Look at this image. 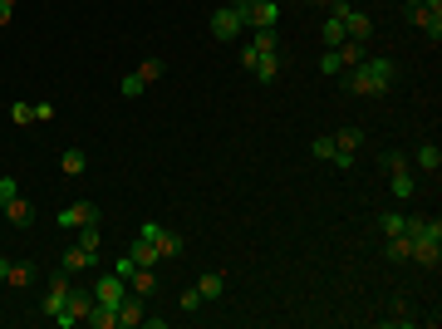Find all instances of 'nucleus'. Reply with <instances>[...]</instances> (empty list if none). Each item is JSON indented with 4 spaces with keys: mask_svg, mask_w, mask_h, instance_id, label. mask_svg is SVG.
Masks as SVG:
<instances>
[{
    "mask_svg": "<svg viewBox=\"0 0 442 329\" xmlns=\"http://www.w3.org/2000/svg\"><path fill=\"white\" fill-rule=\"evenodd\" d=\"M388 84H393V59H383V54H364V59L349 69V79H344V89H349V94H364V99L388 94Z\"/></svg>",
    "mask_w": 442,
    "mask_h": 329,
    "instance_id": "nucleus-1",
    "label": "nucleus"
},
{
    "mask_svg": "<svg viewBox=\"0 0 442 329\" xmlns=\"http://www.w3.org/2000/svg\"><path fill=\"white\" fill-rule=\"evenodd\" d=\"M241 35H246V10H236V5L212 10V40H241Z\"/></svg>",
    "mask_w": 442,
    "mask_h": 329,
    "instance_id": "nucleus-2",
    "label": "nucleus"
},
{
    "mask_svg": "<svg viewBox=\"0 0 442 329\" xmlns=\"http://www.w3.org/2000/svg\"><path fill=\"white\" fill-rule=\"evenodd\" d=\"M89 310H94V290H69V300H64V310L54 315V325H59V329H74L84 315H89Z\"/></svg>",
    "mask_w": 442,
    "mask_h": 329,
    "instance_id": "nucleus-3",
    "label": "nucleus"
},
{
    "mask_svg": "<svg viewBox=\"0 0 442 329\" xmlns=\"http://www.w3.org/2000/svg\"><path fill=\"white\" fill-rule=\"evenodd\" d=\"M280 20V0H251L246 5V30H275Z\"/></svg>",
    "mask_w": 442,
    "mask_h": 329,
    "instance_id": "nucleus-4",
    "label": "nucleus"
},
{
    "mask_svg": "<svg viewBox=\"0 0 442 329\" xmlns=\"http://www.w3.org/2000/svg\"><path fill=\"white\" fill-rule=\"evenodd\" d=\"M403 15H408L418 30H428L433 40H442V10H428L423 0H408V5H403Z\"/></svg>",
    "mask_w": 442,
    "mask_h": 329,
    "instance_id": "nucleus-5",
    "label": "nucleus"
},
{
    "mask_svg": "<svg viewBox=\"0 0 442 329\" xmlns=\"http://www.w3.org/2000/svg\"><path fill=\"white\" fill-rule=\"evenodd\" d=\"M123 295H128V285H123V275H118V270L94 280V300H99V305H113V310H118V300H123Z\"/></svg>",
    "mask_w": 442,
    "mask_h": 329,
    "instance_id": "nucleus-6",
    "label": "nucleus"
},
{
    "mask_svg": "<svg viewBox=\"0 0 442 329\" xmlns=\"http://www.w3.org/2000/svg\"><path fill=\"white\" fill-rule=\"evenodd\" d=\"M354 152H359V128H339L334 133V167H354Z\"/></svg>",
    "mask_w": 442,
    "mask_h": 329,
    "instance_id": "nucleus-7",
    "label": "nucleus"
},
{
    "mask_svg": "<svg viewBox=\"0 0 442 329\" xmlns=\"http://www.w3.org/2000/svg\"><path fill=\"white\" fill-rule=\"evenodd\" d=\"M69 290H74V285H69V270H64V275H54V280H49V295H44V315H59V310H64V300H69Z\"/></svg>",
    "mask_w": 442,
    "mask_h": 329,
    "instance_id": "nucleus-8",
    "label": "nucleus"
},
{
    "mask_svg": "<svg viewBox=\"0 0 442 329\" xmlns=\"http://www.w3.org/2000/svg\"><path fill=\"white\" fill-rule=\"evenodd\" d=\"M89 221H99V207H94V202H74V207L59 212V226H69V231H74V226H89Z\"/></svg>",
    "mask_w": 442,
    "mask_h": 329,
    "instance_id": "nucleus-9",
    "label": "nucleus"
},
{
    "mask_svg": "<svg viewBox=\"0 0 442 329\" xmlns=\"http://www.w3.org/2000/svg\"><path fill=\"white\" fill-rule=\"evenodd\" d=\"M148 246L157 251V261H177V256H182V236H177V231H157Z\"/></svg>",
    "mask_w": 442,
    "mask_h": 329,
    "instance_id": "nucleus-10",
    "label": "nucleus"
},
{
    "mask_svg": "<svg viewBox=\"0 0 442 329\" xmlns=\"http://www.w3.org/2000/svg\"><path fill=\"white\" fill-rule=\"evenodd\" d=\"M143 315H148V310H143V295H123V300H118V325H143Z\"/></svg>",
    "mask_w": 442,
    "mask_h": 329,
    "instance_id": "nucleus-11",
    "label": "nucleus"
},
{
    "mask_svg": "<svg viewBox=\"0 0 442 329\" xmlns=\"http://www.w3.org/2000/svg\"><path fill=\"white\" fill-rule=\"evenodd\" d=\"M344 35H349V40H369V35H374V20H369L364 10H349V15H344Z\"/></svg>",
    "mask_w": 442,
    "mask_h": 329,
    "instance_id": "nucleus-12",
    "label": "nucleus"
},
{
    "mask_svg": "<svg viewBox=\"0 0 442 329\" xmlns=\"http://www.w3.org/2000/svg\"><path fill=\"white\" fill-rule=\"evenodd\" d=\"M251 74H256L261 84H275V74H280V54H275V49H270V54H256Z\"/></svg>",
    "mask_w": 442,
    "mask_h": 329,
    "instance_id": "nucleus-13",
    "label": "nucleus"
},
{
    "mask_svg": "<svg viewBox=\"0 0 442 329\" xmlns=\"http://www.w3.org/2000/svg\"><path fill=\"white\" fill-rule=\"evenodd\" d=\"M94 265H99V256H94V251H84V246L64 251V270H69V275H79V270H94Z\"/></svg>",
    "mask_w": 442,
    "mask_h": 329,
    "instance_id": "nucleus-14",
    "label": "nucleus"
},
{
    "mask_svg": "<svg viewBox=\"0 0 442 329\" xmlns=\"http://www.w3.org/2000/svg\"><path fill=\"white\" fill-rule=\"evenodd\" d=\"M197 295H202V300H221V295H226V275H221V270H207V275L197 280Z\"/></svg>",
    "mask_w": 442,
    "mask_h": 329,
    "instance_id": "nucleus-15",
    "label": "nucleus"
},
{
    "mask_svg": "<svg viewBox=\"0 0 442 329\" xmlns=\"http://www.w3.org/2000/svg\"><path fill=\"white\" fill-rule=\"evenodd\" d=\"M84 325H94V329H113V325H118V310H113V305H99V300H94V310L84 315Z\"/></svg>",
    "mask_w": 442,
    "mask_h": 329,
    "instance_id": "nucleus-16",
    "label": "nucleus"
},
{
    "mask_svg": "<svg viewBox=\"0 0 442 329\" xmlns=\"http://www.w3.org/2000/svg\"><path fill=\"white\" fill-rule=\"evenodd\" d=\"M413 162H418L423 172H438V167H442V148H438V143H423V148L413 152Z\"/></svg>",
    "mask_w": 442,
    "mask_h": 329,
    "instance_id": "nucleus-17",
    "label": "nucleus"
},
{
    "mask_svg": "<svg viewBox=\"0 0 442 329\" xmlns=\"http://www.w3.org/2000/svg\"><path fill=\"white\" fill-rule=\"evenodd\" d=\"M30 217H35V212H30V202H20V197H10V202H5V221H10V226H30Z\"/></svg>",
    "mask_w": 442,
    "mask_h": 329,
    "instance_id": "nucleus-18",
    "label": "nucleus"
},
{
    "mask_svg": "<svg viewBox=\"0 0 442 329\" xmlns=\"http://www.w3.org/2000/svg\"><path fill=\"white\" fill-rule=\"evenodd\" d=\"M334 54H339V59H344V69H354V64H359V59H364V54H369V49H364V40H344V44H339V49H334Z\"/></svg>",
    "mask_w": 442,
    "mask_h": 329,
    "instance_id": "nucleus-19",
    "label": "nucleus"
},
{
    "mask_svg": "<svg viewBox=\"0 0 442 329\" xmlns=\"http://www.w3.org/2000/svg\"><path fill=\"white\" fill-rule=\"evenodd\" d=\"M143 89H148V79H143V74H138V69H133V74H123V79H118V99H138V94H143Z\"/></svg>",
    "mask_w": 442,
    "mask_h": 329,
    "instance_id": "nucleus-20",
    "label": "nucleus"
},
{
    "mask_svg": "<svg viewBox=\"0 0 442 329\" xmlns=\"http://www.w3.org/2000/svg\"><path fill=\"white\" fill-rule=\"evenodd\" d=\"M59 167H64V177H84V167H89V157H84L79 148H69V152L59 157Z\"/></svg>",
    "mask_w": 442,
    "mask_h": 329,
    "instance_id": "nucleus-21",
    "label": "nucleus"
},
{
    "mask_svg": "<svg viewBox=\"0 0 442 329\" xmlns=\"http://www.w3.org/2000/svg\"><path fill=\"white\" fill-rule=\"evenodd\" d=\"M128 256H133V265H148V270H157V251H153L143 236L133 241V251H128Z\"/></svg>",
    "mask_w": 442,
    "mask_h": 329,
    "instance_id": "nucleus-22",
    "label": "nucleus"
},
{
    "mask_svg": "<svg viewBox=\"0 0 442 329\" xmlns=\"http://www.w3.org/2000/svg\"><path fill=\"white\" fill-rule=\"evenodd\" d=\"M128 280H133V295H148V290L157 285V270H148V265H138V270H133Z\"/></svg>",
    "mask_w": 442,
    "mask_h": 329,
    "instance_id": "nucleus-23",
    "label": "nucleus"
},
{
    "mask_svg": "<svg viewBox=\"0 0 442 329\" xmlns=\"http://www.w3.org/2000/svg\"><path fill=\"white\" fill-rule=\"evenodd\" d=\"M320 40H325V44H330V49H339V44H344V40H349V35H344V20H325V30H320Z\"/></svg>",
    "mask_w": 442,
    "mask_h": 329,
    "instance_id": "nucleus-24",
    "label": "nucleus"
},
{
    "mask_svg": "<svg viewBox=\"0 0 442 329\" xmlns=\"http://www.w3.org/2000/svg\"><path fill=\"white\" fill-rule=\"evenodd\" d=\"M388 182H393V197H413V172H408V167L388 172Z\"/></svg>",
    "mask_w": 442,
    "mask_h": 329,
    "instance_id": "nucleus-25",
    "label": "nucleus"
},
{
    "mask_svg": "<svg viewBox=\"0 0 442 329\" xmlns=\"http://www.w3.org/2000/svg\"><path fill=\"white\" fill-rule=\"evenodd\" d=\"M99 241H104V231H99V221H89V226H79V246H84V251H94V256H99Z\"/></svg>",
    "mask_w": 442,
    "mask_h": 329,
    "instance_id": "nucleus-26",
    "label": "nucleus"
},
{
    "mask_svg": "<svg viewBox=\"0 0 442 329\" xmlns=\"http://www.w3.org/2000/svg\"><path fill=\"white\" fill-rule=\"evenodd\" d=\"M388 256H393V261H408V256H413V236H408V231H403V236H388Z\"/></svg>",
    "mask_w": 442,
    "mask_h": 329,
    "instance_id": "nucleus-27",
    "label": "nucleus"
},
{
    "mask_svg": "<svg viewBox=\"0 0 442 329\" xmlns=\"http://www.w3.org/2000/svg\"><path fill=\"white\" fill-rule=\"evenodd\" d=\"M378 226H383V236H403V231H408V217H403V212H388Z\"/></svg>",
    "mask_w": 442,
    "mask_h": 329,
    "instance_id": "nucleus-28",
    "label": "nucleus"
},
{
    "mask_svg": "<svg viewBox=\"0 0 442 329\" xmlns=\"http://www.w3.org/2000/svg\"><path fill=\"white\" fill-rule=\"evenodd\" d=\"M251 49H256V54H270V49H275V30H256V35H251Z\"/></svg>",
    "mask_w": 442,
    "mask_h": 329,
    "instance_id": "nucleus-29",
    "label": "nucleus"
},
{
    "mask_svg": "<svg viewBox=\"0 0 442 329\" xmlns=\"http://www.w3.org/2000/svg\"><path fill=\"white\" fill-rule=\"evenodd\" d=\"M10 123H35V104H10Z\"/></svg>",
    "mask_w": 442,
    "mask_h": 329,
    "instance_id": "nucleus-30",
    "label": "nucleus"
},
{
    "mask_svg": "<svg viewBox=\"0 0 442 329\" xmlns=\"http://www.w3.org/2000/svg\"><path fill=\"white\" fill-rule=\"evenodd\" d=\"M35 280V265H15L10 261V285H30Z\"/></svg>",
    "mask_w": 442,
    "mask_h": 329,
    "instance_id": "nucleus-31",
    "label": "nucleus"
},
{
    "mask_svg": "<svg viewBox=\"0 0 442 329\" xmlns=\"http://www.w3.org/2000/svg\"><path fill=\"white\" fill-rule=\"evenodd\" d=\"M320 69H325V74H344V59H339V54H325V59H320Z\"/></svg>",
    "mask_w": 442,
    "mask_h": 329,
    "instance_id": "nucleus-32",
    "label": "nucleus"
},
{
    "mask_svg": "<svg viewBox=\"0 0 442 329\" xmlns=\"http://www.w3.org/2000/svg\"><path fill=\"white\" fill-rule=\"evenodd\" d=\"M315 157H325V162H334V138H315Z\"/></svg>",
    "mask_w": 442,
    "mask_h": 329,
    "instance_id": "nucleus-33",
    "label": "nucleus"
},
{
    "mask_svg": "<svg viewBox=\"0 0 442 329\" xmlns=\"http://www.w3.org/2000/svg\"><path fill=\"white\" fill-rule=\"evenodd\" d=\"M138 74H143V79H148V84H153V79H162V59H148V64H143V69H138Z\"/></svg>",
    "mask_w": 442,
    "mask_h": 329,
    "instance_id": "nucleus-34",
    "label": "nucleus"
},
{
    "mask_svg": "<svg viewBox=\"0 0 442 329\" xmlns=\"http://www.w3.org/2000/svg\"><path fill=\"white\" fill-rule=\"evenodd\" d=\"M398 167H408V157L403 152H383V172H398Z\"/></svg>",
    "mask_w": 442,
    "mask_h": 329,
    "instance_id": "nucleus-35",
    "label": "nucleus"
},
{
    "mask_svg": "<svg viewBox=\"0 0 442 329\" xmlns=\"http://www.w3.org/2000/svg\"><path fill=\"white\" fill-rule=\"evenodd\" d=\"M113 270H118V275H123V280H128V275H133V270H138V265H133V256H118V265H113Z\"/></svg>",
    "mask_w": 442,
    "mask_h": 329,
    "instance_id": "nucleus-36",
    "label": "nucleus"
},
{
    "mask_svg": "<svg viewBox=\"0 0 442 329\" xmlns=\"http://www.w3.org/2000/svg\"><path fill=\"white\" fill-rule=\"evenodd\" d=\"M35 118H40V123H49V118H54V104H49V99H44V104H35Z\"/></svg>",
    "mask_w": 442,
    "mask_h": 329,
    "instance_id": "nucleus-37",
    "label": "nucleus"
},
{
    "mask_svg": "<svg viewBox=\"0 0 442 329\" xmlns=\"http://www.w3.org/2000/svg\"><path fill=\"white\" fill-rule=\"evenodd\" d=\"M10 15H15V5H10V0H0V25H10Z\"/></svg>",
    "mask_w": 442,
    "mask_h": 329,
    "instance_id": "nucleus-38",
    "label": "nucleus"
},
{
    "mask_svg": "<svg viewBox=\"0 0 442 329\" xmlns=\"http://www.w3.org/2000/svg\"><path fill=\"white\" fill-rule=\"evenodd\" d=\"M5 280H10V261L0 256V285H5Z\"/></svg>",
    "mask_w": 442,
    "mask_h": 329,
    "instance_id": "nucleus-39",
    "label": "nucleus"
},
{
    "mask_svg": "<svg viewBox=\"0 0 442 329\" xmlns=\"http://www.w3.org/2000/svg\"><path fill=\"white\" fill-rule=\"evenodd\" d=\"M231 5H236V10H246V5H251V0H231Z\"/></svg>",
    "mask_w": 442,
    "mask_h": 329,
    "instance_id": "nucleus-40",
    "label": "nucleus"
},
{
    "mask_svg": "<svg viewBox=\"0 0 442 329\" xmlns=\"http://www.w3.org/2000/svg\"><path fill=\"white\" fill-rule=\"evenodd\" d=\"M0 212H5V197H0Z\"/></svg>",
    "mask_w": 442,
    "mask_h": 329,
    "instance_id": "nucleus-41",
    "label": "nucleus"
},
{
    "mask_svg": "<svg viewBox=\"0 0 442 329\" xmlns=\"http://www.w3.org/2000/svg\"><path fill=\"white\" fill-rule=\"evenodd\" d=\"M315 5H325V0H315Z\"/></svg>",
    "mask_w": 442,
    "mask_h": 329,
    "instance_id": "nucleus-42",
    "label": "nucleus"
},
{
    "mask_svg": "<svg viewBox=\"0 0 442 329\" xmlns=\"http://www.w3.org/2000/svg\"><path fill=\"white\" fill-rule=\"evenodd\" d=\"M10 5H15V0H10Z\"/></svg>",
    "mask_w": 442,
    "mask_h": 329,
    "instance_id": "nucleus-43",
    "label": "nucleus"
}]
</instances>
